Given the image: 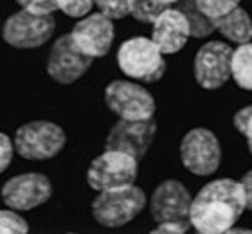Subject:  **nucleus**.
<instances>
[{"mask_svg":"<svg viewBox=\"0 0 252 234\" xmlns=\"http://www.w3.org/2000/svg\"><path fill=\"white\" fill-rule=\"evenodd\" d=\"M247 209L242 182L218 178L205 184L191 202L189 222L202 234L229 233Z\"/></svg>","mask_w":252,"mask_h":234,"instance_id":"obj_1","label":"nucleus"},{"mask_svg":"<svg viewBox=\"0 0 252 234\" xmlns=\"http://www.w3.org/2000/svg\"><path fill=\"white\" fill-rule=\"evenodd\" d=\"M146 205V195L141 187L126 186L99 191L92 202V216L105 227L116 229L130 224Z\"/></svg>","mask_w":252,"mask_h":234,"instance_id":"obj_2","label":"nucleus"},{"mask_svg":"<svg viewBox=\"0 0 252 234\" xmlns=\"http://www.w3.org/2000/svg\"><path fill=\"white\" fill-rule=\"evenodd\" d=\"M117 63L126 76L155 83L166 72V60L157 43L144 36L126 40L117 51Z\"/></svg>","mask_w":252,"mask_h":234,"instance_id":"obj_3","label":"nucleus"},{"mask_svg":"<svg viewBox=\"0 0 252 234\" xmlns=\"http://www.w3.org/2000/svg\"><path fill=\"white\" fill-rule=\"evenodd\" d=\"M139 173V159L119 150H105L92 161L87 171V182L95 191L117 189L135 184Z\"/></svg>","mask_w":252,"mask_h":234,"instance_id":"obj_4","label":"nucleus"},{"mask_svg":"<svg viewBox=\"0 0 252 234\" xmlns=\"http://www.w3.org/2000/svg\"><path fill=\"white\" fill-rule=\"evenodd\" d=\"M67 135L62 126L49 121H32L15 134V150L27 161H47L63 150Z\"/></svg>","mask_w":252,"mask_h":234,"instance_id":"obj_5","label":"nucleus"},{"mask_svg":"<svg viewBox=\"0 0 252 234\" xmlns=\"http://www.w3.org/2000/svg\"><path fill=\"white\" fill-rule=\"evenodd\" d=\"M180 159L189 173L198 177L213 175L221 162L220 142L207 128H193L180 142Z\"/></svg>","mask_w":252,"mask_h":234,"instance_id":"obj_6","label":"nucleus"},{"mask_svg":"<svg viewBox=\"0 0 252 234\" xmlns=\"http://www.w3.org/2000/svg\"><path fill=\"white\" fill-rule=\"evenodd\" d=\"M54 27L56 22L53 15H38L22 9L5 20L2 38L16 49H34L51 40Z\"/></svg>","mask_w":252,"mask_h":234,"instance_id":"obj_7","label":"nucleus"},{"mask_svg":"<svg viewBox=\"0 0 252 234\" xmlns=\"http://www.w3.org/2000/svg\"><path fill=\"white\" fill-rule=\"evenodd\" d=\"M108 108L119 119H152L155 114V99L144 87L131 81H112L105 90Z\"/></svg>","mask_w":252,"mask_h":234,"instance_id":"obj_8","label":"nucleus"},{"mask_svg":"<svg viewBox=\"0 0 252 234\" xmlns=\"http://www.w3.org/2000/svg\"><path fill=\"white\" fill-rule=\"evenodd\" d=\"M232 49L223 42H207L194 56L193 72L196 83L205 90H216L231 78Z\"/></svg>","mask_w":252,"mask_h":234,"instance_id":"obj_9","label":"nucleus"},{"mask_svg":"<svg viewBox=\"0 0 252 234\" xmlns=\"http://www.w3.org/2000/svg\"><path fill=\"white\" fill-rule=\"evenodd\" d=\"M92 60L94 58L85 54L74 43L70 34H65L58 38L51 49L47 60V72L60 85H70L89 70Z\"/></svg>","mask_w":252,"mask_h":234,"instance_id":"obj_10","label":"nucleus"},{"mask_svg":"<svg viewBox=\"0 0 252 234\" xmlns=\"http://www.w3.org/2000/svg\"><path fill=\"white\" fill-rule=\"evenodd\" d=\"M53 197V186L42 173H24L2 187V200L15 211H31Z\"/></svg>","mask_w":252,"mask_h":234,"instance_id":"obj_11","label":"nucleus"},{"mask_svg":"<svg viewBox=\"0 0 252 234\" xmlns=\"http://www.w3.org/2000/svg\"><path fill=\"white\" fill-rule=\"evenodd\" d=\"M155 132L157 125L153 117L141 121L119 119L106 137L105 150H119L130 153L135 159H142L146 155L148 148L152 146Z\"/></svg>","mask_w":252,"mask_h":234,"instance_id":"obj_12","label":"nucleus"},{"mask_svg":"<svg viewBox=\"0 0 252 234\" xmlns=\"http://www.w3.org/2000/svg\"><path fill=\"white\" fill-rule=\"evenodd\" d=\"M191 202H193V198L184 184L179 180H166V182L158 184L157 189L153 191L150 211L157 224L189 222Z\"/></svg>","mask_w":252,"mask_h":234,"instance_id":"obj_13","label":"nucleus"},{"mask_svg":"<svg viewBox=\"0 0 252 234\" xmlns=\"http://www.w3.org/2000/svg\"><path fill=\"white\" fill-rule=\"evenodd\" d=\"M74 43L90 58H103L108 54L114 42V24L103 13H92L74 26L70 33Z\"/></svg>","mask_w":252,"mask_h":234,"instance_id":"obj_14","label":"nucleus"},{"mask_svg":"<svg viewBox=\"0 0 252 234\" xmlns=\"http://www.w3.org/2000/svg\"><path fill=\"white\" fill-rule=\"evenodd\" d=\"M191 36V26L188 16L179 7H168L153 22L152 40L162 51V54H175L184 49Z\"/></svg>","mask_w":252,"mask_h":234,"instance_id":"obj_15","label":"nucleus"},{"mask_svg":"<svg viewBox=\"0 0 252 234\" xmlns=\"http://www.w3.org/2000/svg\"><path fill=\"white\" fill-rule=\"evenodd\" d=\"M216 31H220L223 36L232 43H247L252 40V20L249 13L238 5L236 9L221 16L220 20H216Z\"/></svg>","mask_w":252,"mask_h":234,"instance_id":"obj_16","label":"nucleus"},{"mask_svg":"<svg viewBox=\"0 0 252 234\" xmlns=\"http://www.w3.org/2000/svg\"><path fill=\"white\" fill-rule=\"evenodd\" d=\"M231 76L238 87L252 90V42L242 43L232 52Z\"/></svg>","mask_w":252,"mask_h":234,"instance_id":"obj_17","label":"nucleus"},{"mask_svg":"<svg viewBox=\"0 0 252 234\" xmlns=\"http://www.w3.org/2000/svg\"><path fill=\"white\" fill-rule=\"evenodd\" d=\"M177 7L188 16L189 26H191V36L204 38L216 31V24L198 9L196 0H179Z\"/></svg>","mask_w":252,"mask_h":234,"instance_id":"obj_18","label":"nucleus"},{"mask_svg":"<svg viewBox=\"0 0 252 234\" xmlns=\"http://www.w3.org/2000/svg\"><path fill=\"white\" fill-rule=\"evenodd\" d=\"M164 9H168V7L158 4L157 0H130V15L139 22H152L153 24Z\"/></svg>","mask_w":252,"mask_h":234,"instance_id":"obj_19","label":"nucleus"},{"mask_svg":"<svg viewBox=\"0 0 252 234\" xmlns=\"http://www.w3.org/2000/svg\"><path fill=\"white\" fill-rule=\"evenodd\" d=\"M198 9L213 22L220 20L221 16L231 13L240 5V0H196Z\"/></svg>","mask_w":252,"mask_h":234,"instance_id":"obj_20","label":"nucleus"},{"mask_svg":"<svg viewBox=\"0 0 252 234\" xmlns=\"http://www.w3.org/2000/svg\"><path fill=\"white\" fill-rule=\"evenodd\" d=\"M29 233V225L20 214L4 209L0 211V234H27Z\"/></svg>","mask_w":252,"mask_h":234,"instance_id":"obj_21","label":"nucleus"},{"mask_svg":"<svg viewBox=\"0 0 252 234\" xmlns=\"http://www.w3.org/2000/svg\"><path fill=\"white\" fill-rule=\"evenodd\" d=\"M94 4L112 20H119L130 15V0H94Z\"/></svg>","mask_w":252,"mask_h":234,"instance_id":"obj_22","label":"nucleus"},{"mask_svg":"<svg viewBox=\"0 0 252 234\" xmlns=\"http://www.w3.org/2000/svg\"><path fill=\"white\" fill-rule=\"evenodd\" d=\"M58 9L72 18H83L90 13L94 0H56Z\"/></svg>","mask_w":252,"mask_h":234,"instance_id":"obj_23","label":"nucleus"},{"mask_svg":"<svg viewBox=\"0 0 252 234\" xmlns=\"http://www.w3.org/2000/svg\"><path fill=\"white\" fill-rule=\"evenodd\" d=\"M234 126H236V130L240 134L245 135L249 151H251L252 155V104L236 112V115H234Z\"/></svg>","mask_w":252,"mask_h":234,"instance_id":"obj_24","label":"nucleus"},{"mask_svg":"<svg viewBox=\"0 0 252 234\" xmlns=\"http://www.w3.org/2000/svg\"><path fill=\"white\" fill-rule=\"evenodd\" d=\"M22 5V9L32 11L38 15H53V11L58 9L56 0H16Z\"/></svg>","mask_w":252,"mask_h":234,"instance_id":"obj_25","label":"nucleus"},{"mask_svg":"<svg viewBox=\"0 0 252 234\" xmlns=\"http://www.w3.org/2000/svg\"><path fill=\"white\" fill-rule=\"evenodd\" d=\"M13 151H15V146L11 139L5 134H0V173H4L11 164Z\"/></svg>","mask_w":252,"mask_h":234,"instance_id":"obj_26","label":"nucleus"},{"mask_svg":"<svg viewBox=\"0 0 252 234\" xmlns=\"http://www.w3.org/2000/svg\"><path fill=\"white\" fill-rule=\"evenodd\" d=\"M189 222H162L157 229H153V234H184L189 231Z\"/></svg>","mask_w":252,"mask_h":234,"instance_id":"obj_27","label":"nucleus"},{"mask_svg":"<svg viewBox=\"0 0 252 234\" xmlns=\"http://www.w3.org/2000/svg\"><path fill=\"white\" fill-rule=\"evenodd\" d=\"M240 182H242L243 193H245V203H247V209L252 211V169L243 175V178L240 180Z\"/></svg>","mask_w":252,"mask_h":234,"instance_id":"obj_28","label":"nucleus"},{"mask_svg":"<svg viewBox=\"0 0 252 234\" xmlns=\"http://www.w3.org/2000/svg\"><path fill=\"white\" fill-rule=\"evenodd\" d=\"M158 4H162V5H166V7H171L173 4H177L179 0H157Z\"/></svg>","mask_w":252,"mask_h":234,"instance_id":"obj_29","label":"nucleus"}]
</instances>
